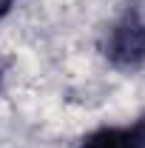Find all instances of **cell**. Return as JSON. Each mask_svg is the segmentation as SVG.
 <instances>
[{
    "mask_svg": "<svg viewBox=\"0 0 145 148\" xmlns=\"http://www.w3.org/2000/svg\"><path fill=\"white\" fill-rule=\"evenodd\" d=\"M108 57L122 69H134L145 60V26L137 17H125L111 32Z\"/></svg>",
    "mask_w": 145,
    "mask_h": 148,
    "instance_id": "cell-1",
    "label": "cell"
},
{
    "mask_svg": "<svg viewBox=\"0 0 145 148\" xmlns=\"http://www.w3.org/2000/svg\"><path fill=\"white\" fill-rule=\"evenodd\" d=\"M80 148H142L131 128H103L83 140Z\"/></svg>",
    "mask_w": 145,
    "mask_h": 148,
    "instance_id": "cell-2",
    "label": "cell"
},
{
    "mask_svg": "<svg viewBox=\"0 0 145 148\" xmlns=\"http://www.w3.org/2000/svg\"><path fill=\"white\" fill-rule=\"evenodd\" d=\"M131 131L137 134V140H140V145L145 148V117H142V120H140V123H137V125H134Z\"/></svg>",
    "mask_w": 145,
    "mask_h": 148,
    "instance_id": "cell-3",
    "label": "cell"
},
{
    "mask_svg": "<svg viewBox=\"0 0 145 148\" xmlns=\"http://www.w3.org/2000/svg\"><path fill=\"white\" fill-rule=\"evenodd\" d=\"M6 6H9V0H0V14L6 12Z\"/></svg>",
    "mask_w": 145,
    "mask_h": 148,
    "instance_id": "cell-4",
    "label": "cell"
}]
</instances>
